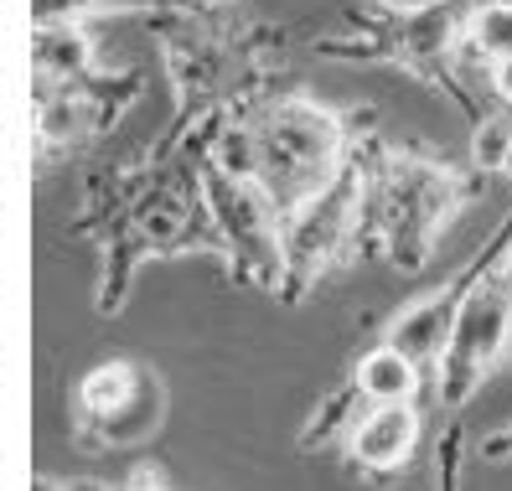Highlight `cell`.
Returning <instances> with one entry per match:
<instances>
[{
	"instance_id": "3957f363",
	"label": "cell",
	"mask_w": 512,
	"mask_h": 491,
	"mask_svg": "<svg viewBox=\"0 0 512 491\" xmlns=\"http://www.w3.org/2000/svg\"><path fill=\"white\" fill-rule=\"evenodd\" d=\"M461 202V181L440 166L404 161L388 176L383 192V218H388V249H394L399 269H419L425 254L435 249L440 228L450 223V212Z\"/></svg>"
},
{
	"instance_id": "ba28073f",
	"label": "cell",
	"mask_w": 512,
	"mask_h": 491,
	"mask_svg": "<svg viewBox=\"0 0 512 491\" xmlns=\"http://www.w3.org/2000/svg\"><path fill=\"white\" fill-rule=\"evenodd\" d=\"M352 388H357L363 404H404V398H414V388H419V367L383 342V347H373L363 362H357Z\"/></svg>"
},
{
	"instance_id": "2e32d148",
	"label": "cell",
	"mask_w": 512,
	"mask_h": 491,
	"mask_svg": "<svg viewBox=\"0 0 512 491\" xmlns=\"http://www.w3.org/2000/svg\"><path fill=\"white\" fill-rule=\"evenodd\" d=\"M507 171H512V161H507Z\"/></svg>"
},
{
	"instance_id": "9c48e42d",
	"label": "cell",
	"mask_w": 512,
	"mask_h": 491,
	"mask_svg": "<svg viewBox=\"0 0 512 491\" xmlns=\"http://www.w3.org/2000/svg\"><path fill=\"white\" fill-rule=\"evenodd\" d=\"M466 42L476 57L502 63L512 57V0H487V6H471L466 16Z\"/></svg>"
},
{
	"instance_id": "277c9868",
	"label": "cell",
	"mask_w": 512,
	"mask_h": 491,
	"mask_svg": "<svg viewBox=\"0 0 512 491\" xmlns=\"http://www.w3.org/2000/svg\"><path fill=\"white\" fill-rule=\"evenodd\" d=\"M492 259V249L481 254V264ZM481 264H471L461 280H450V285H440L435 295H425V300H414L409 311L388 326V347L394 352H404L419 373L425 367H435L440 362V352H445V336H450V326H456V305H461V295H466V285L481 274Z\"/></svg>"
},
{
	"instance_id": "5b68a950",
	"label": "cell",
	"mask_w": 512,
	"mask_h": 491,
	"mask_svg": "<svg viewBox=\"0 0 512 491\" xmlns=\"http://www.w3.org/2000/svg\"><path fill=\"white\" fill-rule=\"evenodd\" d=\"M419 435H425V424H419L409 398L404 404H368V414L352 424L347 450L363 471H399L419 450Z\"/></svg>"
},
{
	"instance_id": "7a4b0ae2",
	"label": "cell",
	"mask_w": 512,
	"mask_h": 491,
	"mask_svg": "<svg viewBox=\"0 0 512 491\" xmlns=\"http://www.w3.org/2000/svg\"><path fill=\"white\" fill-rule=\"evenodd\" d=\"M331 161H337V119L311 104H290L259 130V176L290 207H306L316 192H326Z\"/></svg>"
},
{
	"instance_id": "5bb4252c",
	"label": "cell",
	"mask_w": 512,
	"mask_h": 491,
	"mask_svg": "<svg viewBox=\"0 0 512 491\" xmlns=\"http://www.w3.org/2000/svg\"><path fill=\"white\" fill-rule=\"evenodd\" d=\"M73 119H78V109L57 99V104H47V109H42V130H47L52 140H63V135L73 130Z\"/></svg>"
},
{
	"instance_id": "6da1fadb",
	"label": "cell",
	"mask_w": 512,
	"mask_h": 491,
	"mask_svg": "<svg viewBox=\"0 0 512 491\" xmlns=\"http://www.w3.org/2000/svg\"><path fill=\"white\" fill-rule=\"evenodd\" d=\"M502 238H507V228L492 238V259L466 285V295L456 305V326H450L445 352L435 362V393L445 409H461L512 347V285L497 274Z\"/></svg>"
},
{
	"instance_id": "8fae6325",
	"label": "cell",
	"mask_w": 512,
	"mask_h": 491,
	"mask_svg": "<svg viewBox=\"0 0 512 491\" xmlns=\"http://www.w3.org/2000/svg\"><path fill=\"white\" fill-rule=\"evenodd\" d=\"M213 171L223 181H259V135L254 130H228L213 150Z\"/></svg>"
},
{
	"instance_id": "7c38bea8",
	"label": "cell",
	"mask_w": 512,
	"mask_h": 491,
	"mask_svg": "<svg viewBox=\"0 0 512 491\" xmlns=\"http://www.w3.org/2000/svg\"><path fill=\"white\" fill-rule=\"evenodd\" d=\"M471 161L481 171H507V161H512V119L507 114H492V119H481V125H476Z\"/></svg>"
},
{
	"instance_id": "4fadbf2b",
	"label": "cell",
	"mask_w": 512,
	"mask_h": 491,
	"mask_svg": "<svg viewBox=\"0 0 512 491\" xmlns=\"http://www.w3.org/2000/svg\"><path fill=\"white\" fill-rule=\"evenodd\" d=\"M176 228H182V207H150V212H145V238H150V243L176 238Z\"/></svg>"
},
{
	"instance_id": "8992f818",
	"label": "cell",
	"mask_w": 512,
	"mask_h": 491,
	"mask_svg": "<svg viewBox=\"0 0 512 491\" xmlns=\"http://www.w3.org/2000/svg\"><path fill=\"white\" fill-rule=\"evenodd\" d=\"M295 212H300V218H295V249H290V259H311V269H316V264H326L331 254L342 249L347 223H352V192H337V197L316 192L311 207H295Z\"/></svg>"
},
{
	"instance_id": "9a60e30c",
	"label": "cell",
	"mask_w": 512,
	"mask_h": 491,
	"mask_svg": "<svg viewBox=\"0 0 512 491\" xmlns=\"http://www.w3.org/2000/svg\"><path fill=\"white\" fill-rule=\"evenodd\" d=\"M492 88H497V99H502V104H512V57L492 63Z\"/></svg>"
},
{
	"instance_id": "30bf717a",
	"label": "cell",
	"mask_w": 512,
	"mask_h": 491,
	"mask_svg": "<svg viewBox=\"0 0 512 491\" xmlns=\"http://www.w3.org/2000/svg\"><path fill=\"white\" fill-rule=\"evenodd\" d=\"M37 68L52 73V78H73L88 68V42L83 32H73V26H42L37 32Z\"/></svg>"
},
{
	"instance_id": "52a82bcc",
	"label": "cell",
	"mask_w": 512,
	"mask_h": 491,
	"mask_svg": "<svg viewBox=\"0 0 512 491\" xmlns=\"http://www.w3.org/2000/svg\"><path fill=\"white\" fill-rule=\"evenodd\" d=\"M140 383H145V367H135V362H109V367H94V373L83 378L78 398H83V409L109 429V440H119V429H125L130 393Z\"/></svg>"
}]
</instances>
